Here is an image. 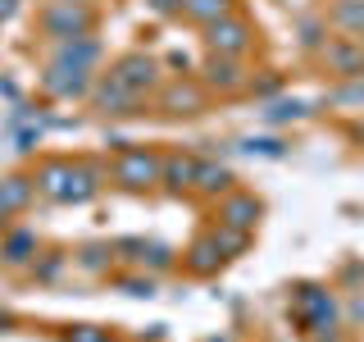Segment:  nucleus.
Returning a JSON list of instances; mask_svg holds the SVG:
<instances>
[{"mask_svg":"<svg viewBox=\"0 0 364 342\" xmlns=\"http://www.w3.org/2000/svg\"><path fill=\"white\" fill-rule=\"evenodd\" d=\"M255 219H259V201H255V197H242V192L223 197V205H219V224L250 233V228H255Z\"/></svg>","mask_w":364,"mask_h":342,"instance_id":"obj_8","label":"nucleus"},{"mask_svg":"<svg viewBox=\"0 0 364 342\" xmlns=\"http://www.w3.org/2000/svg\"><path fill=\"white\" fill-rule=\"evenodd\" d=\"M32 192H37V178H5L0 182V214L23 210L32 201Z\"/></svg>","mask_w":364,"mask_h":342,"instance_id":"obj_9","label":"nucleus"},{"mask_svg":"<svg viewBox=\"0 0 364 342\" xmlns=\"http://www.w3.org/2000/svg\"><path fill=\"white\" fill-rule=\"evenodd\" d=\"M196 155H164V182L168 187H196Z\"/></svg>","mask_w":364,"mask_h":342,"instance_id":"obj_10","label":"nucleus"},{"mask_svg":"<svg viewBox=\"0 0 364 342\" xmlns=\"http://www.w3.org/2000/svg\"><path fill=\"white\" fill-rule=\"evenodd\" d=\"M223 260H228V251H223V242H219V233L196 237V242H191V251H187V269H191V274H214Z\"/></svg>","mask_w":364,"mask_h":342,"instance_id":"obj_7","label":"nucleus"},{"mask_svg":"<svg viewBox=\"0 0 364 342\" xmlns=\"http://www.w3.org/2000/svg\"><path fill=\"white\" fill-rule=\"evenodd\" d=\"M328 64L337 68V73H364V46L355 41V46H328Z\"/></svg>","mask_w":364,"mask_h":342,"instance_id":"obj_12","label":"nucleus"},{"mask_svg":"<svg viewBox=\"0 0 364 342\" xmlns=\"http://www.w3.org/2000/svg\"><path fill=\"white\" fill-rule=\"evenodd\" d=\"M114 178H119L123 187H151V182L164 178V155L146 151V146H136V151H123L119 165H114Z\"/></svg>","mask_w":364,"mask_h":342,"instance_id":"obj_3","label":"nucleus"},{"mask_svg":"<svg viewBox=\"0 0 364 342\" xmlns=\"http://www.w3.org/2000/svg\"><path fill=\"white\" fill-rule=\"evenodd\" d=\"M159 105H164L168 114H191V110H200V91L191 83H173V87H164Z\"/></svg>","mask_w":364,"mask_h":342,"instance_id":"obj_11","label":"nucleus"},{"mask_svg":"<svg viewBox=\"0 0 364 342\" xmlns=\"http://www.w3.org/2000/svg\"><path fill=\"white\" fill-rule=\"evenodd\" d=\"M37 192H46L50 201H87L96 192V174L82 165H46L37 174Z\"/></svg>","mask_w":364,"mask_h":342,"instance_id":"obj_1","label":"nucleus"},{"mask_svg":"<svg viewBox=\"0 0 364 342\" xmlns=\"http://www.w3.org/2000/svg\"><path fill=\"white\" fill-rule=\"evenodd\" d=\"M210 83L223 87V91H232V87H242V68L228 60V55H214V60H210Z\"/></svg>","mask_w":364,"mask_h":342,"instance_id":"obj_15","label":"nucleus"},{"mask_svg":"<svg viewBox=\"0 0 364 342\" xmlns=\"http://www.w3.org/2000/svg\"><path fill=\"white\" fill-rule=\"evenodd\" d=\"M337 23H341V28L364 32V5H360V0H346V5H337Z\"/></svg>","mask_w":364,"mask_h":342,"instance_id":"obj_17","label":"nucleus"},{"mask_svg":"<svg viewBox=\"0 0 364 342\" xmlns=\"http://www.w3.org/2000/svg\"><path fill=\"white\" fill-rule=\"evenodd\" d=\"M196 187H200V192H228V187H232V174H228L223 165H210V160H200Z\"/></svg>","mask_w":364,"mask_h":342,"instance_id":"obj_14","label":"nucleus"},{"mask_svg":"<svg viewBox=\"0 0 364 342\" xmlns=\"http://www.w3.org/2000/svg\"><path fill=\"white\" fill-rule=\"evenodd\" d=\"M32 251H37V237H32V233H14L5 242V260H14V265H18V260L32 256Z\"/></svg>","mask_w":364,"mask_h":342,"instance_id":"obj_16","label":"nucleus"},{"mask_svg":"<svg viewBox=\"0 0 364 342\" xmlns=\"http://www.w3.org/2000/svg\"><path fill=\"white\" fill-rule=\"evenodd\" d=\"M360 46H364V32H360Z\"/></svg>","mask_w":364,"mask_h":342,"instance_id":"obj_20","label":"nucleus"},{"mask_svg":"<svg viewBox=\"0 0 364 342\" xmlns=\"http://www.w3.org/2000/svg\"><path fill=\"white\" fill-rule=\"evenodd\" d=\"M68 342H114L109 328H96V324H77L73 333H68Z\"/></svg>","mask_w":364,"mask_h":342,"instance_id":"obj_18","label":"nucleus"},{"mask_svg":"<svg viewBox=\"0 0 364 342\" xmlns=\"http://www.w3.org/2000/svg\"><path fill=\"white\" fill-rule=\"evenodd\" d=\"M91 105H96L100 114H132L136 105H141V91H132L128 83H119V78H100L96 87H91Z\"/></svg>","mask_w":364,"mask_h":342,"instance_id":"obj_4","label":"nucleus"},{"mask_svg":"<svg viewBox=\"0 0 364 342\" xmlns=\"http://www.w3.org/2000/svg\"><path fill=\"white\" fill-rule=\"evenodd\" d=\"M155 14H178V9H187V0H151Z\"/></svg>","mask_w":364,"mask_h":342,"instance_id":"obj_19","label":"nucleus"},{"mask_svg":"<svg viewBox=\"0 0 364 342\" xmlns=\"http://www.w3.org/2000/svg\"><path fill=\"white\" fill-rule=\"evenodd\" d=\"M114 78H119V83H128L132 91H141V96H146V87H155V83H159V64L151 60V55H123V60L114 64Z\"/></svg>","mask_w":364,"mask_h":342,"instance_id":"obj_6","label":"nucleus"},{"mask_svg":"<svg viewBox=\"0 0 364 342\" xmlns=\"http://www.w3.org/2000/svg\"><path fill=\"white\" fill-rule=\"evenodd\" d=\"M187 14L210 28V23H219V19L232 14V0H187Z\"/></svg>","mask_w":364,"mask_h":342,"instance_id":"obj_13","label":"nucleus"},{"mask_svg":"<svg viewBox=\"0 0 364 342\" xmlns=\"http://www.w3.org/2000/svg\"><path fill=\"white\" fill-rule=\"evenodd\" d=\"M250 41H255V37H250V28H246L242 19H232V14L219 19V23H210V51L214 55H246Z\"/></svg>","mask_w":364,"mask_h":342,"instance_id":"obj_5","label":"nucleus"},{"mask_svg":"<svg viewBox=\"0 0 364 342\" xmlns=\"http://www.w3.org/2000/svg\"><path fill=\"white\" fill-rule=\"evenodd\" d=\"M41 28H46V37H55V41H77V37L91 32V9L82 0H55V5L41 9Z\"/></svg>","mask_w":364,"mask_h":342,"instance_id":"obj_2","label":"nucleus"}]
</instances>
